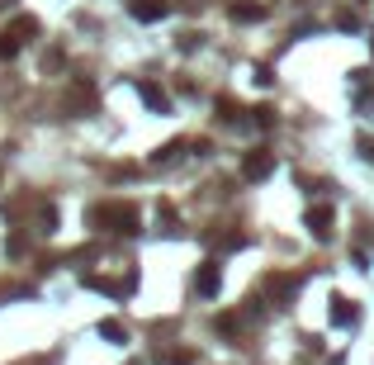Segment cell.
Segmentation results:
<instances>
[{"mask_svg": "<svg viewBox=\"0 0 374 365\" xmlns=\"http://www.w3.org/2000/svg\"><path fill=\"white\" fill-rule=\"evenodd\" d=\"M90 223H95V228L105 223V228H114V233H128V238L142 233V219H138V209H133V204H95Z\"/></svg>", "mask_w": 374, "mask_h": 365, "instance_id": "1", "label": "cell"}, {"mask_svg": "<svg viewBox=\"0 0 374 365\" xmlns=\"http://www.w3.org/2000/svg\"><path fill=\"white\" fill-rule=\"evenodd\" d=\"M218 289H223V261H218V256H209V261H199L194 294H199V299H218Z\"/></svg>", "mask_w": 374, "mask_h": 365, "instance_id": "2", "label": "cell"}, {"mask_svg": "<svg viewBox=\"0 0 374 365\" xmlns=\"http://www.w3.org/2000/svg\"><path fill=\"white\" fill-rule=\"evenodd\" d=\"M303 223H308V233H312L317 242H327L332 228H337V209H332V204H312L308 214H303Z\"/></svg>", "mask_w": 374, "mask_h": 365, "instance_id": "3", "label": "cell"}, {"mask_svg": "<svg viewBox=\"0 0 374 365\" xmlns=\"http://www.w3.org/2000/svg\"><path fill=\"white\" fill-rule=\"evenodd\" d=\"M270 171H275V157H270V152H247V161H242V175H247V180H265Z\"/></svg>", "mask_w": 374, "mask_h": 365, "instance_id": "4", "label": "cell"}, {"mask_svg": "<svg viewBox=\"0 0 374 365\" xmlns=\"http://www.w3.org/2000/svg\"><path fill=\"white\" fill-rule=\"evenodd\" d=\"M171 10L166 0H133V19H142V24H152V19H161Z\"/></svg>", "mask_w": 374, "mask_h": 365, "instance_id": "5", "label": "cell"}, {"mask_svg": "<svg viewBox=\"0 0 374 365\" xmlns=\"http://www.w3.org/2000/svg\"><path fill=\"white\" fill-rule=\"evenodd\" d=\"M327 318H332V328H351V323H356V303L351 299H332Z\"/></svg>", "mask_w": 374, "mask_h": 365, "instance_id": "6", "label": "cell"}, {"mask_svg": "<svg viewBox=\"0 0 374 365\" xmlns=\"http://www.w3.org/2000/svg\"><path fill=\"white\" fill-rule=\"evenodd\" d=\"M138 95L147 100V105H152L156 114H166V110H171V105H166V95H161V86H152V81H142V86H138Z\"/></svg>", "mask_w": 374, "mask_h": 365, "instance_id": "7", "label": "cell"}, {"mask_svg": "<svg viewBox=\"0 0 374 365\" xmlns=\"http://www.w3.org/2000/svg\"><path fill=\"white\" fill-rule=\"evenodd\" d=\"M265 289H270L275 299H289V294L298 289V280H289V275H270V280H265Z\"/></svg>", "mask_w": 374, "mask_h": 365, "instance_id": "8", "label": "cell"}, {"mask_svg": "<svg viewBox=\"0 0 374 365\" xmlns=\"http://www.w3.org/2000/svg\"><path fill=\"white\" fill-rule=\"evenodd\" d=\"M156 365H199L194 351H156Z\"/></svg>", "mask_w": 374, "mask_h": 365, "instance_id": "9", "label": "cell"}, {"mask_svg": "<svg viewBox=\"0 0 374 365\" xmlns=\"http://www.w3.org/2000/svg\"><path fill=\"white\" fill-rule=\"evenodd\" d=\"M100 337H105V342H114V347H124V342H128L124 323H114V318H105V323H100Z\"/></svg>", "mask_w": 374, "mask_h": 365, "instance_id": "10", "label": "cell"}, {"mask_svg": "<svg viewBox=\"0 0 374 365\" xmlns=\"http://www.w3.org/2000/svg\"><path fill=\"white\" fill-rule=\"evenodd\" d=\"M71 105H81V110H90V105H95V91L86 86V81H76V86H71Z\"/></svg>", "mask_w": 374, "mask_h": 365, "instance_id": "11", "label": "cell"}, {"mask_svg": "<svg viewBox=\"0 0 374 365\" xmlns=\"http://www.w3.org/2000/svg\"><path fill=\"white\" fill-rule=\"evenodd\" d=\"M261 15H265V5H233V19H242V24H251Z\"/></svg>", "mask_w": 374, "mask_h": 365, "instance_id": "12", "label": "cell"}, {"mask_svg": "<svg viewBox=\"0 0 374 365\" xmlns=\"http://www.w3.org/2000/svg\"><path fill=\"white\" fill-rule=\"evenodd\" d=\"M360 152H365V157L374 161V143H370V138H360Z\"/></svg>", "mask_w": 374, "mask_h": 365, "instance_id": "13", "label": "cell"}, {"mask_svg": "<svg viewBox=\"0 0 374 365\" xmlns=\"http://www.w3.org/2000/svg\"><path fill=\"white\" fill-rule=\"evenodd\" d=\"M128 365H138V361H128Z\"/></svg>", "mask_w": 374, "mask_h": 365, "instance_id": "14", "label": "cell"}]
</instances>
